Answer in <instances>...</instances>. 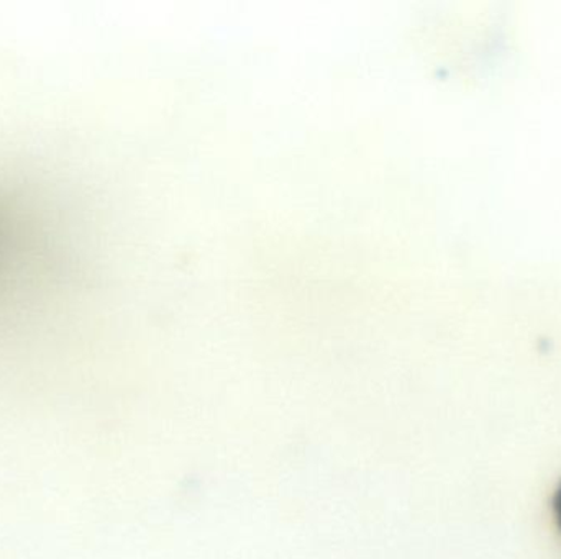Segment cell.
I'll list each match as a JSON object with an SVG mask.
<instances>
[{
    "instance_id": "obj_1",
    "label": "cell",
    "mask_w": 561,
    "mask_h": 559,
    "mask_svg": "<svg viewBox=\"0 0 561 559\" xmlns=\"http://www.w3.org/2000/svg\"><path fill=\"white\" fill-rule=\"evenodd\" d=\"M553 512H556L557 522L561 528V486L557 491L556 499H553Z\"/></svg>"
}]
</instances>
